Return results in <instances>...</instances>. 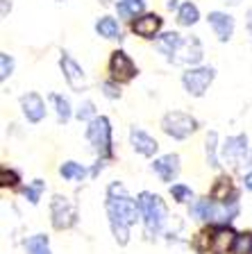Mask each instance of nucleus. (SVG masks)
Segmentation results:
<instances>
[{
    "label": "nucleus",
    "mask_w": 252,
    "mask_h": 254,
    "mask_svg": "<svg viewBox=\"0 0 252 254\" xmlns=\"http://www.w3.org/2000/svg\"><path fill=\"white\" fill-rule=\"evenodd\" d=\"M139 202H134L121 184H111L107 190V213H109L111 232L116 241L125 245L130 241V227L137 222Z\"/></svg>",
    "instance_id": "obj_1"
},
{
    "label": "nucleus",
    "mask_w": 252,
    "mask_h": 254,
    "mask_svg": "<svg viewBox=\"0 0 252 254\" xmlns=\"http://www.w3.org/2000/svg\"><path fill=\"white\" fill-rule=\"evenodd\" d=\"M139 211L143 216V225H146V232L150 236H157L162 232L164 222H166V204L159 195L153 193H141L139 195Z\"/></svg>",
    "instance_id": "obj_2"
},
{
    "label": "nucleus",
    "mask_w": 252,
    "mask_h": 254,
    "mask_svg": "<svg viewBox=\"0 0 252 254\" xmlns=\"http://www.w3.org/2000/svg\"><path fill=\"white\" fill-rule=\"evenodd\" d=\"M86 138L100 157H111V125L105 116L93 118L86 127Z\"/></svg>",
    "instance_id": "obj_3"
},
{
    "label": "nucleus",
    "mask_w": 252,
    "mask_h": 254,
    "mask_svg": "<svg viewBox=\"0 0 252 254\" xmlns=\"http://www.w3.org/2000/svg\"><path fill=\"white\" fill-rule=\"evenodd\" d=\"M162 129L168 136L182 141V138L191 136L198 129V121L193 116H189V114H182V111H170V114H166L162 118Z\"/></svg>",
    "instance_id": "obj_4"
},
{
    "label": "nucleus",
    "mask_w": 252,
    "mask_h": 254,
    "mask_svg": "<svg viewBox=\"0 0 252 254\" xmlns=\"http://www.w3.org/2000/svg\"><path fill=\"white\" fill-rule=\"evenodd\" d=\"M216 77V70L209 68V66H202V68H191L182 75V84L186 89V93L193 95V98H200L205 95L207 86L214 82Z\"/></svg>",
    "instance_id": "obj_5"
},
{
    "label": "nucleus",
    "mask_w": 252,
    "mask_h": 254,
    "mask_svg": "<svg viewBox=\"0 0 252 254\" xmlns=\"http://www.w3.org/2000/svg\"><path fill=\"white\" fill-rule=\"evenodd\" d=\"M50 216H53V225L57 229H69L75 225L78 220V211H75V204L64 195H55L53 204H50Z\"/></svg>",
    "instance_id": "obj_6"
},
{
    "label": "nucleus",
    "mask_w": 252,
    "mask_h": 254,
    "mask_svg": "<svg viewBox=\"0 0 252 254\" xmlns=\"http://www.w3.org/2000/svg\"><path fill=\"white\" fill-rule=\"evenodd\" d=\"M109 73L116 82H130L137 75V66L123 50H116L109 59Z\"/></svg>",
    "instance_id": "obj_7"
},
{
    "label": "nucleus",
    "mask_w": 252,
    "mask_h": 254,
    "mask_svg": "<svg viewBox=\"0 0 252 254\" xmlns=\"http://www.w3.org/2000/svg\"><path fill=\"white\" fill-rule=\"evenodd\" d=\"M248 154V136L239 134V136H230L223 145V157L230 166H241V161Z\"/></svg>",
    "instance_id": "obj_8"
},
{
    "label": "nucleus",
    "mask_w": 252,
    "mask_h": 254,
    "mask_svg": "<svg viewBox=\"0 0 252 254\" xmlns=\"http://www.w3.org/2000/svg\"><path fill=\"white\" fill-rule=\"evenodd\" d=\"M202 59V46L195 37L191 39H184V43L179 46V50L173 55L170 62L173 64H198Z\"/></svg>",
    "instance_id": "obj_9"
},
{
    "label": "nucleus",
    "mask_w": 252,
    "mask_h": 254,
    "mask_svg": "<svg viewBox=\"0 0 252 254\" xmlns=\"http://www.w3.org/2000/svg\"><path fill=\"white\" fill-rule=\"evenodd\" d=\"M59 66H62V70H64V77L69 79V84L73 86L75 91L84 89V84H86V79H84V73H82V68H80V64L75 62L71 55L64 53L62 59H59Z\"/></svg>",
    "instance_id": "obj_10"
},
{
    "label": "nucleus",
    "mask_w": 252,
    "mask_h": 254,
    "mask_svg": "<svg viewBox=\"0 0 252 254\" xmlns=\"http://www.w3.org/2000/svg\"><path fill=\"white\" fill-rule=\"evenodd\" d=\"M237 234L232 232L230 227H216L209 236V252L211 254H225L227 250L234 245Z\"/></svg>",
    "instance_id": "obj_11"
},
{
    "label": "nucleus",
    "mask_w": 252,
    "mask_h": 254,
    "mask_svg": "<svg viewBox=\"0 0 252 254\" xmlns=\"http://www.w3.org/2000/svg\"><path fill=\"white\" fill-rule=\"evenodd\" d=\"M21 107H23V114H25V118L30 123H39V121H43V116H46V105H43V100L37 93L23 95Z\"/></svg>",
    "instance_id": "obj_12"
},
{
    "label": "nucleus",
    "mask_w": 252,
    "mask_h": 254,
    "mask_svg": "<svg viewBox=\"0 0 252 254\" xmlns=\"http://www.w3.org/2000/svg\"><path fill=\"white\" fill-rule=\"evenodd\" d=\"M153 170L162 177V182H173L179 173V157L177 154H166V157H159L153 164Z\"/></svg>",
    "instance_id": "obj_13"
},
{
    "label": "nucleus",
    "mask_w": 252,
    "mask_h": 254,
    "mask_svg": "<svg viewBox=\"0 0 252 254\" xmlns=\"http://www.w3.org/2000/svg\"><path fill=\"white\" fill-rule=\"evenodd\" d=\"M130 143H132V148L137 150L139 154H143V157H153L155 152H157V141H155L153 136H148L143 129H137V127H132V132H130Z\"/></svg>",
    "instance_id": "obj_14"
},
{
    "label": "nucleus",
    "mask_w": 252,
    "mask_h": 254,
    "mask_svg": "<svg viewBox=\"0 0 252 254\" xmlns=\"http://www.w3.org/2000/svg\"><path fill=\"white\" fill-rule=\"evenodd\" d=\"M209 25L221 41H230L232 32H234V18H232V16L223 14V11H211L209 14Z\"/></svg>",
    "instance_id": "obj_15"
},
{
    "label": "nucleus",
    "mask_w": 252,
    "mask_h": 254,
    "mask_svg": "<svg viewBox=\"0 0 252 254\" xmlns=\"http://www.w3.org/2000/svg\"><path fill=\"white\" fill-rule=\"evenodd\" d=\"M159 27H162V18L155 16V14L141 16V18H137V21L132 23V32L139 34V37H143V39H155V34L159 32Z\"/></svg>",
    "instance_id": "obj_16"
},
{
    "label": "nucleus",
    "mask_w": 252,
    "mask_h": 254,
    "mask_svg": "<svg viewBox=\"0 0 252 254\" xmlns=\"http://www.w3.org/2000/svg\"><path fill=\"white\" fill-rule=\"evenodd\" d=\"M182 43H184V39L179 37L177 32H168V34H164V37L157 39V50L166 55V59L170 62V59H173V55L179 50V46H182Z\"/></svg>",
    "instance_id": "obj_17"
},
{
    "label": "nucleus",
    "mask_w": 252,
    "mask_h": 254,
    "mask_svg": "<svg viewBox=\"0 0 252 254\" xmlns=\"http://www.w3.org/2000/svg\"><path fill=\"white\" fill-rule=\"evenodd\" d=\"M116 9H118L121 18H134L137 14H141L146 9V2L143 0H118Z\"/></svg>",
    "instance_id": "obj_18"
},
{
    "label": "nucleus",
    "mask_w": 252,
    "mask_h": 254,
    "mask_svg": "<svg viewBox=\"0 0 252 254\" xmlns=\"http://www.w3.org/2000/svg\"><path fill=\"white\" fill-rule=\"evenodd\" d=\"M95 32L105 39H118L121 37V27H118V23H116L114 18H109V16H102V18L95 23Z\"/></svg>",
    "instance_id": "obj_19"
},
{
    "label": "nucleus",
    "mask_w": 252,
    "mask_h": 254,
    "mask_svg": "<svg viewBox=\"0 0 252 254\" xmlns=\"http://www.w3.org/2000/svg\"><path fill=\"white\" fill-rule=\"evenodd\" d=\"M198 18H200V14H198V7H195L193 2H184V5L179 7V11H177L179 25H195Z\"/></svg>",
    "instance_id": "obj_20"
},
{
    "label": "nucleus",
    "mask_w": 252,
    "mask_h": 254,
    "mask_svg": "<svg viewBox=\"0 0 252 254\" xmlns=\"http://www.w3.org/2000/svg\"><path fill=\"white\" fill-rule=\"evenodd\" d=\"M25 250H27V254H53L50 252V245H48V236H43V234L27 238Z\"/></svg>",
    "instance_id": "obj_21"
},
{
    "label": "nucleus",
    "mask_w": 252,
    "mask_h": 254,
    "mask_svg": "<svg viewBox=\"0 0 252 254\" xmlns=\"http://www.w3.org/2000/svg\"><path fill=\"white\" fill-rule=\"evenodd\" d=\"M59 173H62L64 180H84V175H86V168L80 164H75V161H66V164L59 168Z\"/></svg>",
    "instance_id": "obj_22"
},
{
    "label": "nucleus",
    "mask_w": 252,
    "mask_h": 254,
    "mask_svg": "<svg viewBox=\"0 0 252 254\" xmlns=\"http://www.w3.org/2000/svg\"><path fill=\"white\" fill-rule=\"evenodd\" d=\"M252 252V234H239L234 245H232V254H250Z\"/></svg>",
    "instance_id": "obj_23"
},
{
    "label": "nucleus",
    "mask_w": 252,
    "mask_h": 254,
    "mask_svg": "<svg viewBox=\"0 0 252 254\" xmlns=\"http://www.w3.org/2000/svg\"><path fill=\"white\" fill-rule=\"evenodd\" d=\"M53 102L57 105V116L62 123H66L71 118V105L66 98H62V95H53Z\"/></svg>",
    "instance_id": "obj_24"
},
{
    "label": "nucleus",
    "mask_w": 252,
    "mask_h": 254,
    "mask_svg": "<svg viewBox=\"0 0 252 254\" xmlns=\"http://www.w3.org/2000/svg\"><path fill=\"white\" fill-rule=\"evenodd\" d=\"M41 193H43V182L41 180L32 182V184L25 189V197L32 202V204H37V202L41 200Z\"/></svg>",
    "instance_id": "obj_25"
},
{
    "label": "nucleus",
    "mask_w": 252,
    "mask_h": 254,
    "mask_svg": "<svg viewBox=\"0 0 252 254\" xmlns=\"http://www.w3.org/2000/svg\"><path fill=\"white\" fill-rule=\"evenodd\" d=\"M216 141H218V136H216V132H211L209 136H207V161H209V166H218V157H216Z\"/></svg>",
    "instance_id": "obj_26"
},
{
    "label": "nucleus",
    "mask_w": 252,
    "mask_h": 254,
    "mask_svg": "<svg viewBox=\"0 0 252 254\" xmlns=\"http://www.w3.org/2000/svg\"><path fill=\"white\" fill-rule=\"evenodd\" d=\"M170 195L177 202H186V200H191V189L184 184H175V186H170Z\"/></svg>",
    "instance_id": "obj_27"
},
{
    "label": "nucleus",
    "mask_w": 252,
    "mask_h": 254,
    "mask_svg": "<svg viewBox=\"0 0 252 254\" xmlns=\"http://www.w3.org/2000/svg\"><path fill=\"white\" fill-rule=\"evenodd\" d=\"M11 70H14V59H11L7 53H2L0 55V77L7 79L11 75Z\"/></svg>",
    "instance_id": "obj_28"
},
{
    "label": "nucleus",
    "mask_w": 252,
    "mask_h": 254,
    "mask_svg": "<svg viewBox=\"0 0 252 254\" xmlns=\"http://www.w3.org/2000/svg\"><path fill=\"white\" fill-rule=\"evenodd\" d=\"M0 184L2 186H16L18 184V175H16L14 170L2 168V173H0Z\"/></svg>",
    "instance_id": "obj_29"
},
{
    "label": "nucleus",
    "mask_w": 252,
    "mask_h": 254,
    "mask_svg": "<svg viewBox=\"0 0 252 254\" xmlns=\"http://www.w3.org/2000/svg\"><path fill=\"white\" fill-rule=\"evenodd\" d=\"M93 116V102H82V107L78 109V118L80 121H89Z\"/></svg>",
    "instance_id": "obj_30"
},
{
    "label": "nucleus",
    "mask_w": 252,
    "mask_h": 254,
    "mask_svg": "<svg viewBox=\"0 0 252 254\" xmlns=\"http://www.w3.org/2000/svg\"><path fill=\"white\" fill-rule=\"evenodd\" d=\"M102 91H105L107 98H118V95H121V91L116 89V86L111 84V82H105V84H102Z\"/></svg>",
    "instance_id": "obj_31"
},
{
    "label": "nucleus",
    "mask_w": 252,
    "mask_h": 254,
    "mask_svg": "<svg viewBox=\"0 0 252 254\" xmlns=\"http://www.w3.org/2000/svg\"><path fill=\"white\" fill-rule=\"evenodd\" d=\"M246 186L252 190V173H250V175H246Z\"/></svg>",
    "instance_id": "obj_32"
},
{
    "label": "nucleus",
    "mask_w": 252,
    "mask_h": 254,
    "mask_svg": "<svg viewBox=\"0 0 252 254\" xmlns=\"http://www.w3.org/2000/svg\"><path fill=\"white\" fill-rule=\"evenodd\" d=\"M248 30H250V32H252V9H250V11H248Z\"/></svg>",
    "instance_id": "obj_33"
},
{
    "label": "nucleus",
    "mask_w": 252,
    "mask_h": 254,
    "mask_svg": "<svg viewBox=\"0 0 252 254\" xmlns=\"http://www.w3.org/2000/svg\"><path fill=\"white\" fill-rule=\"evenodd\" d=\"M225 2H230V5H239L241 0H225Z\"/></svg>",
    "instance_id": "obj_34"
},
{
    "label": "nucleus",
    "mask_w": 252,
    "mask_h": 254,
    "mask_svg": "<svg viewBox=\"0 0 252 254\" xmlns=\"http://www.w3.org/2000/svg\"><path fill=\"white\" fill-rule=\"evenodd\" d=\"M102 2H105V5H107V2H111V0H102Z\"/></svg>",
    "instance_id": "obj_35"
},
{
    "label": "nucleus",
    "mask_w": 252,
    "mask_h": 254,
    "mask_svg": "<svg viewBox=\"0 0 252 254\" xmlns=\"http://www.w3.org/2000/svg\"><path fill=\"white\" fill-rule=\"evenodd\" d=\"M57 2H64V0H57Z\"/></svg>",
    "instance_id": "obj_36"
}]
</instances>
